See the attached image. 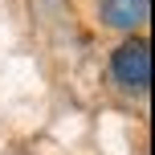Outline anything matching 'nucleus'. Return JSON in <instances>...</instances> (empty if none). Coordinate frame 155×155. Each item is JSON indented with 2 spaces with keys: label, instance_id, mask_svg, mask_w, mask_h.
I'll list each match as a JSON object with an SVG mask.
<instances>
[{
  "label": "nucleus",
  "instance_id": "1",
  "mask_svg": "<svg viewBox=\"0 0 155 155\" xmlns=\"http://www.w3.org/2000/svg\"><path fill=\"white\" fill-rule=\"evenodd\" d=\"M110 78L131 94H147L151 90V45L143 37H127L110 53Z\"/></svg>",
  "mask_w": 155,
  "mask_h": 155
},
{
  "label": "nucleus",
  "instance_id": "2",
  "mask_svg": "<svg viewBox=\"0 0 155 155\" xmlns=\"http://www.w3.org/2000/svg\"><path fill=\"white\" fill-rule=\"evenodd\" d=\"M98 16H102L106 29L135 33L151 16V0H98Z\"/></svg>",
  "mask_w": 155,
  "mask_h": 155
}]
</instances>
